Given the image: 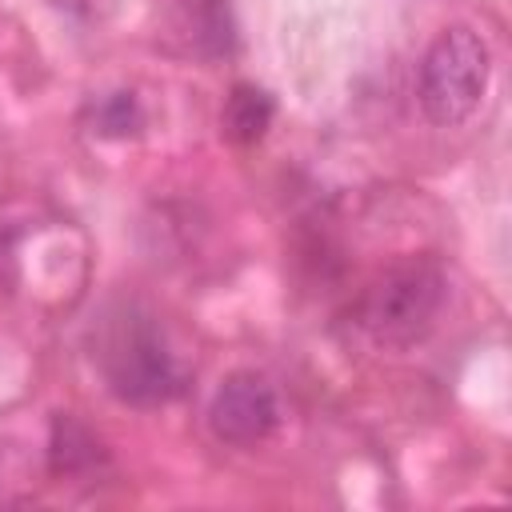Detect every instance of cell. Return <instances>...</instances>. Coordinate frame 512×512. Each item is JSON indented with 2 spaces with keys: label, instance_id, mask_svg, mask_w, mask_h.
<instances>
[{
  "label": "cell",
  "instance_id": "6da1fadb",
  "mask_svg": "<svg viewBox=\"0 0 512 512\" xmlns=\"http://www.w3.org/2000/svg\"><path fill=\"white\" fill-rule=\"evenodd\" d=\"M92 364L100 368L108 392L136 408H156L184 392V368L164 336V324L140 300H116L96 316Z\"/></svg>",
  "mask_w": 512,
  "mask_h": 512
},
{
  "label": "cell",
  "instance_id": "7a4b0ae2",
  "mask_svg": "<svg viewBox=\"0 0 512 512\" xmlns=\"http://www.w3.org/2000/svg\"><path fill=\"white\" fill-rule=\"evenodd\" d=\"M448 276L432 256H408L384 268L356 304V328L376 348H412L444 308Z\"/></svg>",
  "mask_w": 512,
  "mask_h": 512
},
{
  "label": "cell",
  "instance_id": "3957f363",
  "mask_svg": "<svg viewBox=\"0 0 512 512\" xmlns=\"http://www.w3.org/2000/svg\"><path fill=\"white\" fill-rule=\"evenodd\" d=\"M492 80V48L468 24H448L420 60V108L436 128L472 120Z\"/></svg>",
  "mask_w": 512,
  "mask_h": 512
},
{
  "label": "cell",
  "instance_id": "277c9868",
  "mask_svg": "<svg viewBox=\"0 0 512 512\" xmlns=\"http://www.w3.org/2000/svg\"><path fill=\"white\" fill-rule=\"evenodd\" d=\"M208 428L220 444L252 448L280 428V396L268 376L252 368L228 372L208 400Z\"/></svg>",
  "mask_w": 512,
  "mask_h": 512
},
{
  "label": "cell",
  "instance_id": "5b68a950",
  "mask_svg": "<svg viewBox=\"0 0 512 512\" xmlns=\"http://www.w3.org/2000/svg\"><path fill=\"white\" fill-rule=\"evenodd\" d=\"M108 464L104 444L96 440L92 428H84L72 412H56L52 420V440H48V468L60 480H80L92 476Z\"/></svg>",
  "mask_w": 512,
  "mask_h": 512
},
{
  "label": "cell",
  "instance_id": "8992f818",
  "mask_svg": "<svg viewBox=\"0 0 512 512\" xmlns=\"http://www.w3.org/2000/svg\"><path fill=\"white\" fill-rule=\"evenodd\" d=\"M272 116H276V100L260 84H236L224 100L220 128L232 144H256L272 128Z\"/></svg>",
  "mask_w": 512,
  "mask_h": 512
},
{
  "label": "cell",
  "instance_id": "52a82bcc",
  "mask_svg": "<svg viewBox=\"0 0 512 512\" xmlns=\"http://www.w3.org/2000/svg\"><path fill=\"white\" fill-rule=\"evenodd\" d=\"M180 28L200 56H228L232 52V12L228 0H180Z\"/></svg>",
  "mask_w": 512,
  "mask_h": 512
},
{
  "label": "cell",
  "instance_id": "ba28073f",
  "mask_svg": "<svg viewBox=\"0 0 512 512\" xmlns=\"http://www.w3.org/2000/svg\"><path fill=\"white\" fill-rule=\"evenodd\" d=\"M92 124H96L92 132L100 136H132L144 124V108L132 92H108L92 104Z\"/></svg>",
  "mask_w": 512,
  "mask_h": 512
}]
</instances>
